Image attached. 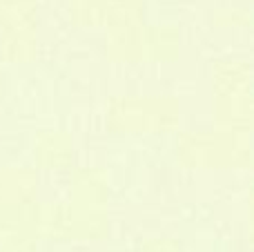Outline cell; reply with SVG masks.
<instances>
[{"mask_svg": "<svg viewBox=\"0 0 254 252\" xmlns=\"http://www.w3.org/2000/svg\"><path fill=\"white\" fill-rule=\"evenodd\" d=\"M0 252H38V241L34 239H2Z\"/></svg>", "mask_w": 254, "mask_h": 252, "instance_id": "12", "label": "cell"}, {"mask_svg": "<svg viewBox=\"0 0 254 252\" xmlns=\"http://www.w3.org/2000/svg\"><path fill=\"white\" fill-rule=\"evenodd\" d=\"M36 165L45 170H63L74 165V138L65 129H40L34 141Z\"/></svg>", "mask_w": 254, "mask_h": 252, "instance_id": "6", "label": "cell"}, {"mask_svg": "<svg viewBox=\"0 0 254 252\" xmlns=\"http://www.w3.org/2000/svg\"><path fill=\"white\" fill-rule=\"evenodd\" d=\"M105 54L116 63H138L143 61V25L110 29L105 43Z\"/></svg>", "mask_w": 254, "mask_h": 252, "instance_id": "9", "label": "cell"}, {"mask_svg": "<svg viewBox=\"0 0 254 252\" xmlns=\"http://www.w3.org/2000/svg\"><path fill=\"white\" fill-rule=\"evenodd\" d=\"M36 241H76V212L71 203L36 201L34 208Z\"/></svg>", "mask_w": 254, "mask_h": 252, "instance_id": "3", "label": "cell"}, {"mask_svg": "<svg viewBox=\"0 0 254 252\" xmlns=\"http://www.w3.org/2000/svg\"><path fill=\"white\" fill-rule=\"evenodd\" d=\"M181 56V31L172 25L143 27V61L172 63Z\"/></svg>", "mask_w": 254, "mask_h": 252, "instance_id": "8", "label": "cell"}, {"mask_svg": "<svg viewBox=\"0 0 254 252\" xmlns=\"http://www.w3.org/2000/svg\"><path fill=\"white\" fill-rule=\"evenodd\" d=\"M112 181L105 168H76L71 172V201L78 208L107 210Z\"/></svg>", "mask_w": 254, "mask_h": 252, "instance_id": "4", "label": "cell"}, {"mask_svg": "<svg viewBox=\"0 0 254 252\" xmlns=\"http://www.w3.org/2000/svg\"><path fill=\"white\" fill-rule=\"evenodd\" d=\"M2 89H4V71L0 67V94H2Z\"/></svg>", "mask_w": 254, "mask_h": 252, "instance_id": "13", "label": "cell"}, {"mask_svg": "<svg viewBox=\"0 0 254 252\" xmlns=\"http://www.w3.org/2000/svg\"><path fill=\"white\" fill-rule=\"evenodd\" d=\"M214 101L252 94V65L246 58H223L212 67Z\"/></svg>", "mask_w": 254, "mask_h": 252, "instance_id": "5", "label": "cell"}, {"mask_svg": "<svg viewBox=\"0 0 254 252\" xmlns=\"http://www.w3.org/2000/svg\"><path fill=\"white\" fill-rule=\"evenodd\" d=\"M38 201V174L22 165H0V205Z\"/></svg>", "mask_w": 254, "mask_h": 252, "instance_id": "7", "label": "cell"}, {"mask_svg": "<svg viewBox=\"0 0 254 252\" xmlns=\"http://www.w3.org/2000/svg\"><path fill=\"white\" fill-rule=\"evenodd\" d=\"M38 54L36 31H2L0 34V61L31 63Z\"/></svg>", "mask_w": 254, "mask_h": 252, "instance_id": "10", "label": "cell"}, {"mask_svg": "<svg viewBox=\"0 0 254 252\" xmlns=\"http://www.w3.org/2000/svg\"><path fill=\"white\" fill-rule=\"evenodd\" d=\"M174 154L190 170H243L252 165V132L201 129L176 136Z\"/></svg>", "mask_w": 254, "mask_h": 252, "instance_id": "1", "label": "cell"}, {"mask_svg": "<svg viewBox=\"0 0 254 252\" xmlns=\"http://www.w3.org/2000/svg\"><path fill=\"white\" fill-rule=\"evenodd\" d=\"M140 252H183V244L174 237H154L145 241Z\"/></svg>", "mask_w": 254, "mask_h": 252, "instance_id": "11", "label": "cell"}, {"mask_svg": "<svg viewBox=\"0 0 254 252\" xmlns=\"http://www.w3.org/2000/svg\"><path fill=\"white\" fill-rule=\"evenodd\" d=\"M105 125L112 134H170L181 125V103L170 94L114 96L107 101Z\"/></svg>", "mask_w": 254, "mask_h": 252, "instance_id": "2", "label": "cell"}]
</instances>
